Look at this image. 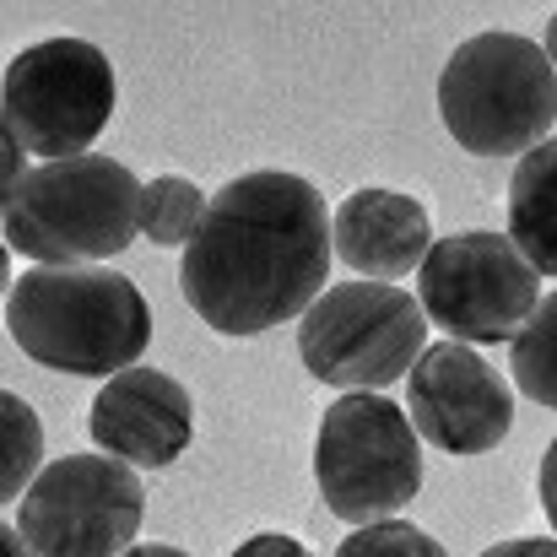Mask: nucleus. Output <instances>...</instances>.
Listing matches in <instances>:
<instances>
[{
	"label": "nucleus",
	"instance_id": "18",
	"mask_svg": "<svg viewBox=\"0 0 557 557\" xmlns=\"http://www.w3.org/2000/svg\"><path fill=\"white\" fill-rule=\"evenodd\" d=\"M227 557H314L298 536H282V531H260V536H249V542H238Z\"/></svg>",
	"mask_w": 557,
	"mask_h": 557
},
{
	"label": "nucleus",
	"instance_id": "22",
	"mask_svg": "<svg viewBox=\"0 0 557 557\" xmlns=\"http://www.w3.org/2000/svg\"><path fill=\"white\" fill-rule=\"evenodd\" d=\"M120 557H189V553H180V547H163V542H136L131 553H120Z\"/></svg>",
	"mask_w": 557,
	"mask_h": 557
},
{
	"label": "nucleus",
	"instance_id": "10",
	"mask_svg": "<svg viewBox=\"0 0 557 557\" xmlns=\"http://www.w3.org/2000/svg\"><path fill=\"white\" fill-rule=\"evenodd\" d=\"M406 417L444 455H487L515 428V389L476 347L438 342L406 379Z\"/></svg>",
	"mask_w": 557,
	"mask_h": 557
},
{
	"label": "nucleus",
	"instance_id": "12",
	"mask_svg": "<svg viewBox=\"0 0 557 557\" xmlns=\"http://www.w3.org/2000/svg\"><path fill=\"white\" fill-rule=\"evenodd\" d=\"M331 238H336L342 265H352L363 282H395L406 271H422L433 249L428 206L406 189L384 185L352 189L331 216Z\"/></svg>",
	"mask_w": 557,
	"mask_h": 557
},
{
	"label": "nucleus",
	"instance_id": "7",
	"mask_svg": "<svg viewBox=\"0 0 557 557\" xmlns=\"http://www.w3.org/2000/svg\"><path fill=\"white\" fill-rule=\"evenodd\" d=\"M428 352V314L395 282H336L298 320V358L320 384L384 389Z\"/></svg>",
	"mask_w": 557,
	"mask_h": 557
},
{
	"label": "nucleus",
	"instance_id": "8",
	"mask_svg": "<svg viewBox=\"0 0 557 557\" xmlns=\"http://www.w3.org/2000/svg\"><path fill=\"white\" fill-rule=\"evenodd\" d=\"M417 304L428 325L449 331V342H509L542 309V271L515 249L509 233L466 227L428 249L417 271Z\"/></svg>",
	"mask_w": 557,
	"mask_h": 557
},
{
	"label": "nucleus",
	"instance_id": "2",
	"mask_svg": "<svg viewBox=\"0 0 557 557\" xmlns=\"http://www.w3.org/2000/svg\"><path fill=\"white\" fill-rule=\"evenodd\" d=\"M11 342L60 373L114 379L136 369L152 342V309L141 287L103 265H33L5 293Z\"/></svg>",
	"mask_w": 557,
	"mask_h": 557
},
{
	"label": "nucleus",
	"instance_id": "15",
	"mask_svg": "<svg viewBox=\"0 0 557 557\" xmlns=\"http://www.w3.org/2000/svg\"><path fill=\"white\" fill-rule=\"evenodd\" d=\"M206 195L185 174H158L147 180V200H141V233L152 244H189L206 222Z\"/></svg>",
	"mask_w": 557,
	"mask_h": 557
},
{
	"label": "nucleus",
	"instance_id": "21",
	"mask_svg": "<svg viewBox=\"0 0 557 557\" xmlns=\"http://www.w3.org/2000/svg\"><path fill=\"white\" fill-rule=\"evenodd\" d=\"M0 553L5 557H33V547L22 542V531H16V525H0Z\"/></svg>",
	"mask_w": 557,
	"mask_h": 557
},
{
	"label": "nucleus",
	"instance_id": "6",
	"mask_svg": "<svg viewBox=\"0 0 557 557\" xmlns=\"http://www.w3.org/2000/svg\"><path fill=\"white\" fill-rule=\"evenodd\" d=\"M5 141L60 163L87 158V147L114 120V65L87 38H44L5 60L0 82Z\"/></svg>",
	"mask_w": 557,
	"mask_h": 557
},
{
	"label": "nucleus",
	"instance_id": "19",
	"mask_svg": "<svg viewBox=\"0 0 557 557\" xmlns=\"http://www.w3.org/2000/svg\"><path fill=\"white\" fill-rule=\"evenodd\" d=\"M536 487H542V509H547V520H553V531H557V438L547 444V455H542V476H536Z\"/></svg>",
	"mask_w": 557,
	"mask_h": 557
},
{
	"label": "nucleus",
	"instance_id": "16",
	"mask_svg": "<svg viewBox=\"0 0 557 557\" xmlns=\"http://www.w3.org/2000/svg\"><path fill=\"white\" fill-rule=\"evenodd\" d=\"M0 422H5V449H0V498L16 504V493H27L38 482V455H44V433H38V417L33 406L5 389L0 395Z\"/></svg>",
	"mask_w": 557,
	"mask_h": 557
},
{
	"label": "nucleus",
	"instance_id": "1",
	"mask_svg": "<svg viewBox=\"0 0 557 557\" xmlns=\"http://www.w3.org/2000/svg\"><path fill=\"white\" fill-rule=\"evenodd\" d=\"M331 255L325 195L298 174L255 169L211 195L200 233L185 244L180 287L216 336H260L320 304Z\"/></svg>",
	"mask_w": 557,
	"mask_h": 557
},
{
	"label": "nucleus",
	"instance_id": "23",
	"mask_svg": "<svg viewBox=\"0 0 557 557\" xmlns=\"http://www.w3.org/2000/svg\"><path fill=\"white\" fill-rule=\"evenodd\" d=\"M542 49H547V60L557 65V11H553V22H547V44H542Z\"/></svg>",
	"mask_w": 557,
	"mask_h": 557
},
{
	"label": "nucleus",
	"instance_id": "4",
	"mask_svg": "<svg viewBox=\"0 0 557 557\" xmlns=\"http://www.w3.org/2000/svg\"><path fill=\"white\" fill-rule=\"evenodd\" d=\"M147 185L114 158H60L27 169L5 195V244L38 265H92L141 233Z\"/></svg>",
	"mask_w": 557,
	"mask_h": 557
},
{
	"label": "nucleus",
	"instance_id": "14",
	"mask_svg": "<svg viewBox=\"0 0 557 557\" xmlns=\"http://www.w3.org/2000/svg\"><path fill=\"white\" fill-rule=\"evenodd\" d=\"M509 369H515V384H520L536 406L557 411V287L542 298V309L531 314V325L515 336Z\"/></svg>",
	"mask_w": 557,
	"mask_h": 557
},
{
	"label": "nucleus",
	"instance_id": "13",
	"mask_svg": "<svg viewBox=\"0 0 557 557\" xmlns=\"http://www.w3.org/2000/svg\"><path fill=\"white\" fill-rule=\"evenodd\" d=\"M509 238L542 276H557V136L515 163Z\"/></svg>",
	"mask_w": 557,
	"mask_h": 557
},
{
	"label": "nucleus",
	"instance_id": "5",
	"mask_svg": "<svg viewBox=\"0 0 557 557\" xmlns=\"http://www.w3.org/2000/svg\"><path fill=\"white\" fill-rule=\"evenodd\" d=\"M314 482L336 520L379 525L422 493V438L406 406L352 389L325 406L314 438Z\"/></svg>",
	"mask_w": 557,
	"mask_h": 557
},
{
	"label": "nucleus",
	"instance_id": "17",
	"mask_svg": "<svg viewBox=\"0 0 557 557\" xmlns=\"http://www.w3.org/2000/svg\"><path fill=\"white\" fill-rule=\"evenodd\" d=\"M336 557H449L428 531H417V525H406V520H379V525H363V531H352Z\"/></svg>",
	"mask_w": 557,
	"mask_h": 557
},
{
	"label": "nucleus",
	"instance_id": "20",
	"mask_svg": "<svg viewBox=\"0 0 557 557\" xmlns=\"http://www.w3.org/2000/svg\"><path fill=\"white\" fill-rule=\"evenodd\" d=\"M482 557H557V542H547V536H525V542H498V547H487Z\"/></svg>",
	"mask_w": 557,
	"mask_h": 557
},
{
	"label": "nucleus",
	"instance_id": "11",
	"mask_svg": "<svg viewBox=\"0 0 557 557\" xmlns=\"http://www.w3.org/2000/svg\"><path fill=\"white\" fill-rule=\"evenodd\" d=\"M87 433L103 455H114L136 471H163L195 438V400L174 373L136 363L98 389V400L87 411Z\"/></svg>",
	"mask_w": 557,
	"mask_h": 557
},
{
	"label": "nucleus",
	"instance_id": "9",
	"mask_svg": "<svg viewBox=\"0 0 557 557\" xmlns=\"http://www.w3.org/2000/svg\"><path fill=\"white\" fill-rule=\"evenodd\" d=\"M147 493L136 466L114 455H65L38 471L16 504V531L33 557H120L136 547Z\"/></svg>",
	"mask_w": 557,
	"mask_h": 557
},
{
	"label": "nucleus",
	"instance_id": "3",
	"mask_svg": "<svg viewBox=\"0 0 557 557\" xmlns=\"http://www.w3.org/2000/svg\"><path fill=\"white\" fill-rule=\"evenodd\" d=\"M438 120L476 158H525L553 141L557 76L525 33H476L438 71Z\"/></svg>",
	"mask_w": 557,
	"mask_h": 557
}]
</instances>
